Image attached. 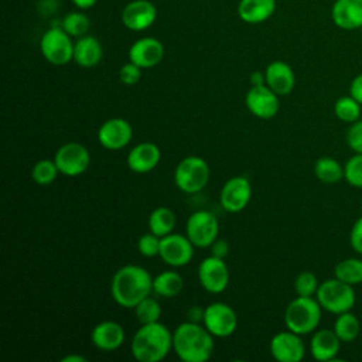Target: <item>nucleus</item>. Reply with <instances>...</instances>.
Returning <instances> with one entry per match:
<instances>
[{"label": "nucleus", "instance_id": "obj_19", "mask_svg": "<svg viewBox=\"0 0 362 362\" xmlns=\"http://www.w3.org/2000/svg\"><path fill=\"white\" fill-rule=\"evenodd\" d=\"M161 158V151L156 143L141 141L132 147L127 154V167L137 174H146L154 170Z\"/></svg>", "mask_w": 362, "mask_h": 362}, {"label": "nucleus", "instance_id": "obj_6", "mask_svg": "<svg viewBox=\"0 0 362 362\" xmlns=\"http://www.w3.org/2000/svg\"><path fill=\"white\" fill-rule=\"evenodd\" d=\"M209 165L198 156L182 158L174 170V182L185 194H195L205 188L209 181Z\"/></svg>", "mask_w": 362, "mask_h": 362}, {"label": "nucleus", "instance_id": "obj_18", "mask_svg": "<svg viewBox=\"0 0 362 362\" xmlns=\"http://www.w3.org/2000/svg\"><path fill=\"white\" fill-rule=\"evenodd\" d=\"M164 57V47L161 41L154 37H143L132 44L129 48V61L143 68H153L161 62Z\"/></svg>", "mask_w": 362, "mask_h": 362}, {"label": "nucleus", "instance_id": "obj_24", "mask_svg": "<svg viewBox=\"0 0 362 362\" xmlns=\"http://www.w3.org/2000/svg\"><path fill=\"white\" fill-rule=\"evenodd\" d=\"M103 48L100 41L93 35H83L74 44V61L82 68H92L100 62Z\"/></svg>", "mask_w": 362, "mask_h": 362}, {"label": "nucleus", "instance_id": "obj_32", "mask_svg": "<svg viewBox=\"0 0 362 362\" xmlns=\"http://www.w3.org/2000/svg\"><path fill=\"white\" fill-rule=\"evenodd\" d=\"M59 170L57 167L55 160L42 158L37 161L31 170V178L38 185H49L55 181Z\"/></svg>", "mask_w": 362, "mask_h": 362}, {"label": "nucleus", "instance_id": "obj_31", "mask_svg": "<svg viewBox=\"0 0 362 362\" xmlns=\"http://www.w3.org/2000/svg\"><path fill=\"white\" fill-rule=\"evenodd\" d=\"M361 106L362 105L356 99H354L351 95L341 96L334 103V113L341 122L351 124L359 119Z\"/></svg>", "mask_w": 362, "mask_h": 362}, {"label": "nucleus", "instance_id": "obj_2", "mask_svg": "<svg viewBox=\"0 0 362 362\" xmlns=\"http://www.w3.org/2000/svg\"><path fill=\"white\" fill-rule=\"evenodd\" d=\"M173 349L184 362H206L215 349L214 335L199 322L184 321L173 332Z\"/></svg>", "mask_w": 362, "mask_h": 362}, {"label": "nucleus", "instance_id": "obj_44", "mask_svg": "<svg viewBox=\"0 0 362 362\" xmlns=\"http://www.w3.org/2000/svg\"><path fill=\"white\" fill-rule=\"evenodd\" d=\"M250 83L252 86H259V85H264L266 83V76L264 72L262 74L260 71H255L250 74Z\"/></svg>", "mask_w": 362, "mask_h": 362}, {"label": "nucleus", "instance_id": "obj_28", "mask_svg": "<svg viewBox=\"0 0 362 362\" xmlns=\"http://www.w3.org/2000/svg\"><path fill=\"white\" fill-rule=\"evenodd\" d=\"M175 221L177 219H175V214L173 212V209H170L167 206H157L148 215L147 223H148L150 232L163 238L173 232V229L175 226Z\"/></svg>", "mask_w": 362, "mask_h": 362}, {"label": "nucleus", "instance_id": "obj_12", "mask_svg": "<svg viewBox=\"0 0 362 362\" xmlns=\"http://www.w3.org/2000/svg\"><path fill=\"white\" fill-rule=\"evenodd\" d=\"M199 284L212 294L222 293L229 284V269L223 259L208 256L198 264Z\"/></svg>", "mask_w": 362, "mask_h": 362}, {"label": "nucleus", "instance_id": "obj_17", "mask_svg": "<svg viewBox=\"0 0 362 362\" xmlns=\"http://www.w3.org/2000/svg\"><path fill=\"white\" fill-rule=\"evenodd\" d=\"M120 17L126 28L132 31H143L156 21L157 10L148 0H133L123 7Z\"/></svg>", "mask_w": 362, "mask_h": 362}, {"label": "nucleus", "instance_id": "obj_39", "mask_svg": "<svg viewBox=\"0 0 362 362\" xmlns=\"http://www.w3.org/2000/svg\"><path fill=\"white\" fill-rule=\"evenodd\" d=\"M140 78H141V68L130 61L122 65L119 69V79L124 85H129V86L136 85L140 81Z\"/></svg>", "mask_w": 362, "mask_h": 362}, {"label": "nucleus", "instance_id": "obj_9", "mask_svg": "<svg viewBox=\"0 0 362 362\" xmlns=\"http://www.w3.org/2000/svg\"><path fill=\"white\" fill-rule=\"evenodd\" d=\"M59 174L66 177H76L83 174L90 165L89 150L76 141L62 144L54 156Z\"/></svg>", "mask_w": 362, "mask_h": 362}, {"label": "nucleus", "instance_id": "obj_43", "mask_svg": "<svg viewBox=\"0 0 362 362\" xmlns=\"http://www.w3.org/2000/svg\"><path fill=\"white\" fill-rule=\"evenodd\" d=\"M204 311H205V308H201L199 305L191 307V308L187 311L188 321H192V322H199V321H202V320H204Z\"/></svg>", "mask_w": 362, "mask_h": 362}, {"label": "nucleus", "instance_id": "obj_7", "mask_svg": "<svg viewBox=\"0 0 362 362\" xmlns=\"http://www.w3.org/2000/svg\"><path fill=\"white\" fill-rule=\"evenodd\" d=\"M74 44L62 27H52L42 34L40 51L49 64L61 66L74 59Z\"/></svg>", "mask_w": 362, "mask_h": 362}, {"label": "nucleus", "instance_id": "obj_46", "mask_svg": "<svg viewBox=\"0 0 362 362\" xmlns=\"http://www.w3.org/2000/svg\"><path fill=\"white\" fill-rule=\"evenodd\" d=\"M62 362H86V358L78 354H69L61 359Z\"/></svg>", "mask_w": 362, "mask_h": 362}, {"label": "nucleus", "instance_id": "obj_47", "mask_svg": "<svg viewBox=\"0 0 362 362\" xmlns=\"http://www.w3.org/2000/svg\"><path fill=\"white\" fill-rule=\"evenodd\" d=\"M361 212H362V205H361Z\"/></svg>", "mask_w": 362, "mask_h": 362}, {"label": "nucleus", "instance_id": "obj_36", "mask_svg": "<svg viewBox=\"0 0 362 362\" xmlns=\"http://www.w3.org/2000/svg\"><path fill=\"white\" fill-rule=\"evenodd\" d=\"M344 178L349 185L362 188V154L354 153V156L346 160L344 165Z\"/></svg>", "mask_w": 362, "mask_h": 362}, {"label": "nucleus", "instance_id": "obj_1", "mask_svg": "<svg viewBox=\"0 0 362 362\" xmlns=\"http://www.w3.org/2000/svg\"><path fill=\"white\" fill-rule=\"evenodd\" d=\"M153 293V277L137 264H124L117 269L110 281L113 300L124 307L134 308L143 298Z\"/></svg>", "mask_w": 362, "mask_h": 362}, {"label": "nucleus", "instance_id": "obj_15", "mask_svg": "<svg viewBox=\"0 0 362 362\" xmlns=\"http://www.w3.org/2000/svg\"><path fill=\"white\" fill-rule=\"evenodd\" d=\"M133 137L132 124L122 117H112L103 122L98 130V140L106 150L117 151L124 148Z\"/></svg>", "mask_w": 362, "mask_h": 362}, {"label": "nucleus", "instance_id": "obj_27", "mask_svg": "<svg viewBox=\"0 0 362 362\" xmlns=\"http://www.w3.org/2000/svg\"><path fill=\"white\" fill-rule=\"evenodd\" d=\"M314 174L322 184H337L344 178V165L334 157H320L314 164Z\"/></svg>", "mask_w": 362, "mask_h": 362}, {"label": "nucleus", "instance_id": "obj_21", "mask_svg": "<svg viewBox=\"0 0 362 362\" xmlns=\"http://www.w3.org/2000/svg\"><path fill=\"white\" fill-rule=\"evenodd\" d=\"M124 329L116 321H102L92 328L90 341L100 351H115L124 342Z\"/></svg>", "mask_w": 362, "mask_h": 362}, {"label": "nucleus", "instance_id": "obj_37", "mask_svg": "<svg viewBox=\"0 0 362 362\" xmlns=\"http://www.w3.org/2000/svg\"><path fill=\"white\" fill-rule=\"evenodd\" d=\"M160 242L161 238L153 232L143 233L137 240V250L144 257H154L160 253Z\"/></svg>", "mask_w": 362, "mask_h": 362}, {"label": "nucleus", "instance_id": "obj_40", "mask_svg": "<svg viewBox=\"0 0 362 362\" xmlns=\"http://www.w3.org/2000/svg\"><path fill=\"white\" fill-rule=\"evenodd\" d=\"M349 245L355 253L362 256V216H359L351 228Z\"/></svg>", "mask_w": 362, "mask_h": 362}, {"label": "nucleus", "instance_id": "obj_38", "mask_svg": "<svg viewBox=\"0 0 362 362\" xmlns=\"http://www.w3.org/2000/svg\"><path fill=\"white\" fill-rule=\"evenodd\" d=\"M345 141L354 153L362 154V120L361 119L349 124L345 134Z\"/></svg>", "mask_w": 362, "mask_h": 362}, {"label": "nucleus", "instance_id": "obj_4", "mask_svg": "<svg viewBox=\"0 0 362 362\" xmlns=\"http://www.w3.org/2000/svg\"><path fill=\"white\" fill-rule=\"evenodd\" d=\"M322 317V307L315 297L297 296L291 300L284 310V324L287 329L307 335L314 332Z\"/></svg>", "mask_w": 362, "mask_h": 362}, {"label": "nucleus", "instance_id": "obj_41", "mask_svg": "<svg viewBox=\"0 0 362 362\" xmlns=\"http://www.w3.org/2000/svg\"><path fill=\"white\" fill-rule=\"evenodd\" d=\"M209 247H211L209 249L211 255L215 256V257H219V259H225L229 253V243L225 239H218L216 238Z\"/></svg>", "mask_w": 362, "mask_h": 362}, {"label": "nucleus", "instance_id": "obj_26", "mask_svg": "<svg viewBox=\"0 0 362 362\" xmlns=\"http://www.w3.org/2000/svg\"><path fill=\"white\" fill-rule=\"evenodd\" d=\"M184 287V279L178 272L165 270L153 279V293L158 297H175Z\"/></svg>", "mask_w": 362, "mask_h": 362}, {"label": "nucleus", "instance_id": "obj_30", "mask_svg": "<svg viewBox=\"0 0 362 362\" xmlns=\"http://www.w3.org/2000/svg\"><path fill=\"white\" fill-rule=\"evenodd\" d=\"M332 329L342 342H352L361 332V322L354 313L346 311L337 315Z\"/></svg>", "mask_w": 362, "mask_h": 362}, {"label": "nucleus", "instance_id": "obj_5", "mask_svg": "<svg viewBox=\"0 0 362 362\" xmlns=\"http://www.w3.org/2000/svg\"><path fill=\"white\" fill-rule=\"evenodd\" d=\"M315 298L322 310L331 314H342L351 311L356 303V294L354 286L332 277L320 283Z\"/></svg>", "mask_w": 362, "mask_h": 362}, {"label": "nucleus", "instance_id": "obj_16", "mask_svg": "<svg viewBox=\"0 0 362 362\" xmlns=\"http://www.w3.org/2000/svg\"><path fill=\"white\" fill-rule=\"evenodd\" d=\"M245 105L253 116L259 119H272L279 112V95L266 83L252 86L245 96Z\"/></svg>", "mask_w": 362, "mask_h": 362}, {"label": "nucleus", "instance_id": "obj_35", "mask_svg": "<svg viewBox=\"0 0 362 362\" xmlns=\"http://www.w3.org/2000/svg\"><path fill=\"white\" fill-rule=\"evenodd\" d=\"M320 287V281L313 272H301L294 279V291L297 296L314 297Z\"/></svg>", "mask_w": 362, "mask_h": 362}, {"label": "nucleus", "instance_id": "obj_10", "mask_svg": "<svg viewBox=\"0 0 362 362\" xmlns=\"http://www.w3.org/2000/svg\"><path fill=\"white\" fill-rule=\"evenodd\" d=\"M202 322L214 337L225 338L235 332L238 327V315L229 304L215 301L205 307Z\"/></svg>", "mask_w": 362, "mask_h": 362}, {"label": "nucleus", "instance_id": "obj_25", "mask_svg": "<svg viewBox=\"0 0 362 362\" xmlns=\"http://www.w3.org/2000/svg\"><path fill=\"white\" fill-rule=\"evenodd\" d=\"M276 8V0H240L238 16L249 24L263 23L272 17Z\"/></svg>", "mask_w": 362, "mask_h": 362}, {"label": "nucleus", "instance_id": "obj_20", "mask_svg": "<svg viewBox=\"0 0 362 362\" xmlns=\"http://www.w3.org/2000/svg\"><path fill=\"white\" fill-rule=\"evenodd\" d=\"M341 339L334 329L321 328L315 329L310 339V352L315 361L328 362L335 361L341 349Z\"/></svg>", "mask_w": 362, "mask_h": 362}, {"label": "nucleus", "instance_id": "obj_3", "mask_svg": "<svg viewBox=\"0 0 362 362\" xmlns=\"http://www.w3.org/2000/svg\"><path fill=\"white\" fill-rule=\"evenodd\" d=\"M173 349V332L161 324H141L130 342V352L139 362H160Z\"/></svg>", "mask_w": 362, "mask_h": 362}, {"label": "nucleus", "instance_id": "obj_34", "mask_svg": "<svg viewBox=\"0 0 362 362\" xmlns=\"http://www.w3.org/2000/svg\"><path fill=\"white\" fill-rule=\"evenodd\" d=\"M136 318L140 324H150V322H157L161 315V307L160 303L153 298V297H146L143 298L134 308Z\"/></svg>", "mask_w": 362, "mask_h": 362}, {"label": "nucleus", "instance_id": "obj_23", "mask_svg": "<svg viewBox=\"0 0 362 362\" xmlns=\"http://www.w3.org/2000/svg\"><path fill=\"white\" fill-rule=\"evenodd\" d=\"M332 21L342 30L362 27V0H337L331 10Z\"/></svg>", "mask_w": 362, "mask_h": 362}, {"label": "nucleus", "instance_id": "obj_11", "mask_svg": "<svg viewBox=\"0 0 362 362\" xmlns=\"http://www.w3.org/2000/svg\"><path fill=\"white\" fill-rule=\"evenodd\" d=\"M194 245L187 235L168 233L161 238L160 253L161 260L171 267H181L191 262L194 256Z\"/></svg>", "mask_w": 362, "mask_h": 362}, {"label": "nucleus", "instance_id": "obj_42", "mask_svg": "<svg viewBox=\"0 0 362 362\" xmlns=\"http://www.w3.org/2000/svg\"><path fill=\"white\" fill-rule=\"evenodd\" d=\"M349 95L362 105V74L356 75L349 85Z\"/></svg>", "mask_w": 362, "mask_h": 362}, {"label": "nucleus", "instance_id": "obj_14", "mask_svg": "<svg viewBox=\"0 0 362 362\" xmlns=\"http://www.w3.org/2000/svg\"><path fill=\"white\" fill-rule=\"evenodd\" d=\"M270 354L279 362H300L305 355V345L300 334L280 331L270 339Z\"/></svg>", "mask_w": 362, "mask_h": 362}, {"label": "nucleus", "instance_id": "obj_13", "mask_svg": "<svg viewBox=\"0 0 362 362\" xmlns=\"http://www.w3.org/2000/svg\"><path fill=\"white\" fill-rule=\"evenodd\" d=\"M252 198L250 181L243 175L229 178L219 194L221 206L228 212H240L245 209Z\"/></svg>", "mask_w": 362, "mask_h": 362}, {"label": "nucleus", "instance_id": "obj_22", "mask_svg": "<svg viewBox=\"0 0 362 362\" xmlns=\"http://www.w3.org/2000/svg\"><path fill=\"white\" fill-rule=\"evenodd\" d=\"M266 85L279 96L288 95L296 85V76L291 66L284 61H273L264 71Z\"/></svg>", "mask_w": 362, "mask_h": 362}, {"label": "nucleus", "instance_id": "obj_8", "mask_svg": "<svg viewBox=\"0 0 362 362\" xmlns=\"http://www.w3.org/2000/svg\"><path fill=\"white\" fill-rule=\"evenodd\" d=\"M219 222L216 216L205 209L192 212L185 223V235L195 247H209L218 238Z\"/></svg>", "mask_w": 362, "mask_h": 362}, {"label": "nucleus", "instance_id": "obj_48", "mask_svg": "<svg viewBox=\"0 0 362 362\" xmlns=\"http://www.w3.org/2000/svg\"><path fill=\"white\" fill-rule=\"evenodd\" d=\"M361 33H362V27H361Z\"/></svg>", "mask_w": 362, "mask_h": 362}, {"label": "nucleus", "instance_id": "obj_45", "mask_svg": "<svg viewBox=\"0 0 362 362\" xmlns=\"http://www.w3.org/2000/svg\"><path fill=\"white\" fill-rule=\"evenodd\" d=\"M98 0H72V3L79 8V10H86L90 8L92 6L96 4Z\"/></svg>", "mask_w": 362, "mask_h": 362}, {"label": "nucleus", "instance_id": "obj_29", "mask_svg": "<svg viewBox=\"0 0 362 362\" xmlns=\"http://www.w3.org/2000/svg\"><path fill=\"white\" fill-rule=\"evenodd\" d=\"M334 277L356 286L362 283V259L359 257H346L339 260L334 267Z\"/></svg>", "mask_w": 362, "mask_h": 362}, {"label": "nucleus", "instance_id": "obj_33", "mask_svg": "<svg viewBox=\"0 0 362 362\" xmlns=\"http://www.w3.org/2000/svg\"><path fill=\"white\" fill-rule=\"evenodd\" d=\"M61 27L71 35V37H83L86 35L89 27H90V21L88 18L86 14H83L82 11H72L68 13L62 21H61Z\"/></svg>", "mask_w": 362, "mask_h": 362}]
</instances>
